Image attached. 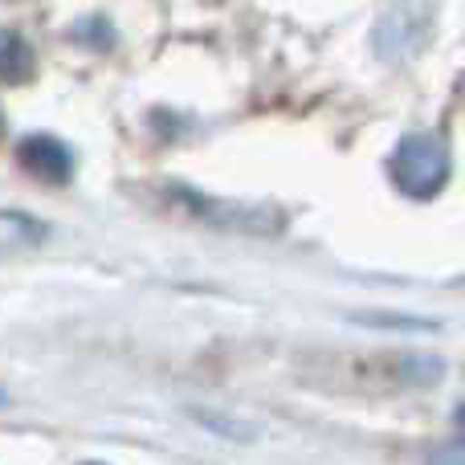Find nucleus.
<instances>
[{
	"label": "nucleus",
	"mask_w": 465,
	"mask_h": 465,
	"mask_svg": "<svg viewBox=\"0 0 465 465\" xmlns=\"http://www.w3.org/2000/svg\"><path fill=\"white\" fill-rule=\"evenodd\" d=\"M388 172H392L396 188H401L404 196L429 201V196H437L445 188V180H450V147H445L441 135H429V131L409 135L396 147Z\"/></svg>",
	"instance_id": "obj_1"
},
{
	"label": "nucleus",
	"mask_w": 465,
	"mask_h": 465,
	"mask_svg": "<svg viewBox=\"0 0 465 465\" xmlns=\"http://www.w3.org/2000/svg\"><path fill=\"white\" fill-rule=\"evenodd\" d=\"M16 160L41 184H70L74 176V152L54 135H25L16 147Z\"/></svg>",
	"instance_id": "obj_2"
},
{
	"label": "nucleus",
	"mask_w": 465,
	"mask_h": 465,
	"mask_svg": "<svg viewBox=\"0 0 465 465\" xmlns=\"http://www.w3.org/2000/svg\"><path fill=\"white\" fill-rule=\"evenodd\" d=\"M49 241V229L37 217H25V213H5L0 209V253H13V249H37Z\"/></svg>",
	"instance_id": "obj_3"
},
{
	"label": "nucleus",
	"mask_w": 465,
	"mask_h": 465,
	"mask_svg": "<svg viewBox=\"0 0 465 465\" xmlns=\"http://www.w3.org/2000/svg\"><path fill=\"white\" fill-rule=\"evenodd\" d=\"M37 62H33V49L21 33L0 29V82H29Z\"/></svg>",
	"instance_id": "obj_4"
},
{
	"label": "nucleus",
	"mask_w": 465,
	"mask_h": 465,
	"mask_svg": "<svg viewBox=\"0 0 465 465\" xmlns=\"http://www.w3.org/2000/svg\"><path fill=\"white\" fill-rule=\"evenodd\" d=\"M458 425H461V429H465V409H461V412H458Z\"/></svg>",
	"instance_id": "obj_5"
},
{
	"label": "nucleus",
	"mask_w": 465,
	"mask_h": 465,
	"mask_svg": "<svg viewBox=\"0 0 465 465\" xmlns=\"http://www.w3.org/2000/svg\"><path fill=\"white\" fill-rule=\"evenodd\" d=\"M0 135H5V114H0Z\"/></svg>",
	"instance_id": "obj_6"
},
{
	"label": "nucleus",
	"mask_w": 465,
	"mask_h": 465,
	"mask_svg": "<svg viewBox=\"0 0 465 465\" xmlns=\"http://www.w3.org/2000/svg\"><path fill=\"white\" fill-rule=\"evenodd\" d=\"M0 404H5V392H0Z\"/></svg>",
	"instance_id": "obj_7"
}]
</instances>
